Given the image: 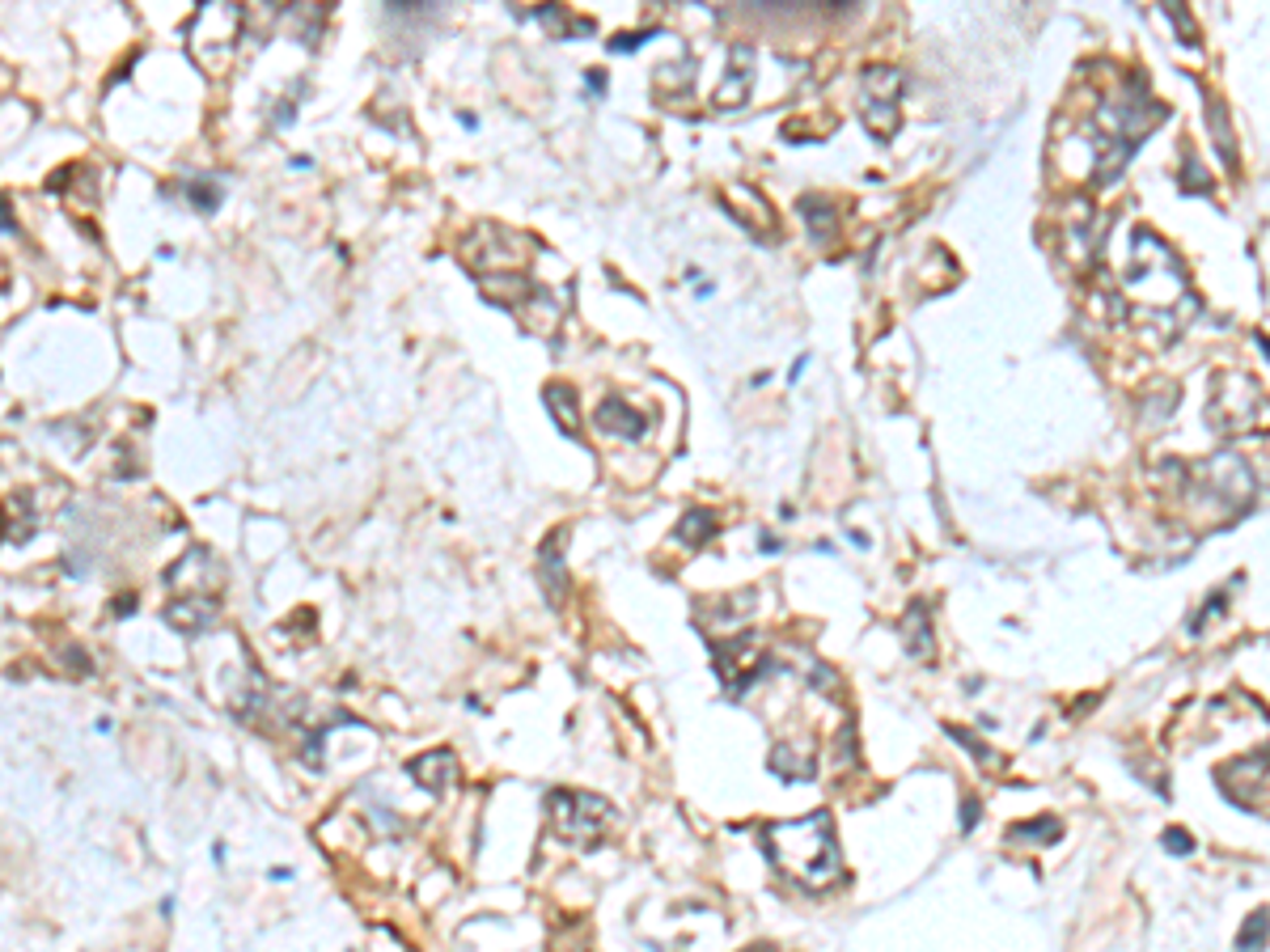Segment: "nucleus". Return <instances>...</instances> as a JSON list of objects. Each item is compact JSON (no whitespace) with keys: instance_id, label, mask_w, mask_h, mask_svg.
Segmentation results:
<instances>
[{"instance_id":"1","label":"nucleus","mask_w":1270,"mask_h":952,"mask_svg":"<svg viewBox=\"0 0 1270 952\" xmlns=\"http://www.w3.org/2000/svg\"><path fill=\"white\" fill-rule=\"evenodd\" d=\"M1123 293L1140 309H1148L1169 335H1177L1198 314V297L1190 293L1186 268L1152 229L1131 233V268L1123 276Z\"/></svg>"},{"instance_id":"2","label":"nucleus","mask_w":1270,"mask_h":952,"mask_svg":"<svg viewBox=\"0 0 1270 952\" xmlns=\"http://www.w3.org/2000/svg\"><path fill=\"white\" fill-rule=\"evenodd\" d=\"M758 843L766 859L775 863V872L797 880L801 889H830L843 880V855L830 813H805L787 817V822H766L758 830Z\"/></svg>"},{"instance_id":"3","label":"nucleus","mask_w":1270,"mask_h":952,"mask_svg":"<svg viewBox=\"0 0 1270 952\" xmlns=\"http://www.w3.org/2000/svg\"><path fill=\"white\" fill-rule=\"evenodd\" d=\"M1181 492H1186L1190 513L1198 517H1241L1254 500V474L1245 466V457L1233 449H1220L1207 461L1186 470L1181 479Z\"/></svg>"},{"instance_id":"4","label":"nucleus","mask_w":1270,"mask_h":952,"mask_svg":"<svg viewBox=\"0 0 1270 952\" xmlns=\"http://www.w3.org/2000/svg\"><path fill=\"white\" fill-rule=\"evenodd\" d=\"M1207 419L1220 436H1245V432H1266L1270 428V398L1262 386L1245 373H1220L1211 386Z\"/></svg>"},{"instance_id":"5","label":"nucleus","mask_w":1270,"mask_h":952,"mask_svg":"<svg viewBox=\"0 0 1270 952\" xmlns=\"http://www.w3.org/2000/svg\"><path fill=\"white\" fill-rule=\"evenodd\" d=\"M546 813H551V834L576 851H589L610 830V822H615V805L606 796L572 791V787H559L546 796Z\"/></svg>"},{"instance_id":"6","label":"nucleus","mask_w":1270,"mask_h":952,"mask_svg":"<svg viewBox=\"0 0 1270 952\" xmlns=\"http://www.w3.org/2000/svg\"><path fill=\"white\" fill-rule=\"evenodd\" d=\"M237 26H242V9L237 5H200V13H195L191 26H187L195 60H200L204 69H221L233 51Z\"/></svg>"},{"instance_id":"7","label":"nucleus","mask_w":1270,"mask_h":952,"mask_svg":"<svg viewBox=\"0 0 1270 952\" xmlns=\"http://www.w3.org/2000/svg\"><path fill=\"white\" fill-rule=\"evenodd\" d=\"M712 656H716V673H720V681H725L729 699H741L766 673V648L758 644V635L725 639V644L712 648Z\"/></svg>"},{"instance_id":"8","label":"nucleus","mask_w":1270,"mask_h":952,"mask_svg":"<svg viewBox=\"0 0 1270 952\" xmlns=\"http://www.w3.org/2000/svg\"><path fill=\"white\" fill-rule=\"evenodd\" d=\"M1220 779H1237V783H1224V796L1241 809H1258V791L1270 787V749H1258L1250 758H1237L1220 770Z\"/></svg>"},{"instance_id":"9","label":"nucleus","mask_w":1270,"mask_h":952,"mask_svg":"<svg viewBox=\"0 0 1270 952\" xmlns=\"http://www.w3.org/2000/svg\"><path fill=\"white\" fill-rule=\"evenodd\" d=\"M766 770H771L775 779H783V783H809L818 774V754H814V745H809V741H801V745L779 741L771 754H766Z\"/></svg>"},{"instance_id":"10","label":"nucleus","mask_w":1270,"mask_h":952,"mask_svg":"<svg viewBox=\"0 0 1270 952\" xmlns=\"http://www.w3.org/2000/svg\"><path fill=\"white\" fill-rule=\"evenodd\" d=\"M407 774L415 783H420L424 791H445V787H453L457 783V754L453 749H428V754H420V758H411L407 762Z\"/></svg>"},{"instance_id":"11","label":"nucleus","mask_w":1270,"mask_h":952,"mask_svg":"<svg viewBox=\"0 0 1270 952\" xmlns=\"http://www.w3.org/2000/svg\"><path fill=\"white\" fill-rule=\"evenodd\" d=\"M594 424L602 432L623 436V440H644V432H648V419L640 411H631L623 398H602V407L594 411Z\"/></svg>"},{"instance_id":"12","label":"nucleus","mask_w":1270,"mask_h":952,"mask_svg":"<svg viewBox=\"0 0 1270 952\" xmlns=\"http://www.w3.org/2000/svg\"><path fill=\"white\" fill-rule=\"evenodd\" d=\"M729 60H733V73L725 77V85H720V94H716V106H720V110H737L741 102L750 98V85H754V73H750L754 51L746 47V42H737V47L729 51Z\"/></svg>"},{"instance_id":"13","label":"nucleus","mask_w":1270,"mask_h":952,"mask_svg":"<svg viewBox=\"0 0 1270 952\" xmlns=\"http://www.w3.org/2000/svg\"><path fill=\"white\" fill-rule=\"evenodd\" d=\"M166 623L170 627H179L183 635H200V631H208L212 623H216V597H179V602H170L166 606Z\"/></svg>"},{"instance_id":"14","label":"nucleus","mask_w":1270,"mask_h":952,"mask_svg":"<svg viewBox=\"0 0 1270 952\" xmlns=\"http://www.w3.org/2000/svg\"><path fill=\"white\" fill-rule=\"evenodd\" d=\"M897 635H903V644H907V652H911L915 660H928V656H932L936 635H932L928 606H924V602H911V610L903 614V623H897Z\"/></svg>"},{"instance_id":"15","label":"nucleus","mask_w":1270,"mask_h":952,"mask_svg":"<svg viewBox=\"0 0 1270 952\" xmlns=\"http://www.w3.org/2000/svg\"><path fill=\"white\" fill-rule=\"evenodd\" d=\"M864 98L868 102H893L897 106V98H903V90H907V77L897 73V69H889V64H872V69H864Z\"/></svg>"},{"instance_id":"16","label":"nucleus","mask_w":1270,"mask_h":952,"mask_svg":"<svg viewBox=\"0 0 1270 952\" xmlns=\"http://www.w3.org/2000/svg\"><path fill=\"white\" fill-rule=\"evenodd\" d=\"M546 407H551L555 424L567 432V436H580V407H576V390L572 386H546Z\"/></svg>"},{"instance_id":"17","label":"nucleus","mask_w":1270,"mask_h":952,"mask_svg":"<svg viewBox=\"0 0 1270 952\" xmlns=\"http://www.w3.org/2000/svg\"><path fill=\"white\" fill-rule=\"evenodd\" d=\"M716 529H720L716 513H708V508H691V513H682V521H677L673 538L686 542V546H708L716 538Z\"/></svg>"},{"instance_id":"18","label":"nucleus","mask_w":1270,"mask_h":952,"mask_svg":"<svg viewBox=\"0 0 1270 952\" xmlns=\"http://www.w3.org/2000/svg\"><path fill=\"white\" fill-rule=\"evenodd\" d=\"M797 208H801L805 225H809V237H814V241H830V233H835V208H830V199L805 195Z\"/></svg>"},{"instance_id":"19","label":"nucleus","mask_w":1270,"mask_h":952,"mask_svg":"<svg viewBox=\"0 0 1270 952\" xmlns=\"http://www.w3.org/2000/svg\"><path fill=\"white\" fill-rule=\"evenodd\" d=\"M563 538L567 534L559 529V534H551L542 546V585L551 593V602H559V593H563Z\"/></svg>"},{"instance_id":"20","label":"nucleus","mask_w":1270,"mask_h":952,"mask_svg":"<svg viewBox=\"0 0 1270 952\" xmlns=\"http://www.w3.org/2000/svg\"><path fill=\"white\" fill-rule=\"evenodd\" d=\"M1207 127H1211V136H1215V148H1220L1224 166H1229V170H1237V148H1233V127H1229V110H1224V102H1215V98H1211V106H1207Z\"/></svg>"},{"instance_id":"21","label":"nucleus","mask_w":1270,"mask_h":952,"mask_svg":"<svg viewBox=\"0 0 1270 952\" xmlns=\"http://www.w3.org/2000/svg\"><path fill=\"white\" fill-rule=\"evenodd\" d=\"M860 115H864V127H868L877 140H889L893 131H897V106H893V102H868V98H864Z\"/></svg>"},{"instance_id":"22","label":"nucleus","mask_w":1270,"mask_h":952,"mask_svg":"<svg viewBox=\"0 0 1270 952\" xmlns=\"http://www.w3.org/2000/svg\"><path fill=\"white\" fill-rule=\"evenodd\" d=\"M1059 834H1063V826L1055 822V817H1038V822L1013 826V830H1009V843H1021V838H1029L1034 847H1050V843H1059Z\"/></svg>"},{"instance_id":"23","label":"nucleus","mask_w":1270,"mask_h":952,"mask_svg":"<svg viewBox=\"0 0 1270 952\" xmlns=\"http://www.w3.org/2000/svg\"><path fill=\"white\" fill-rule=\"evenodd\" d=\"M1270 944V911H1254L1237 932V952H1262Z\"/></svg>"},{"instance_id":"24","label":"nucleus","mask_w":1270,"mask_h":952,"mask_svg":"<svg viewBox=\"0 0 1270 952\" xmlns=\"http://www.w3.org/2000/svg\"><path fill=\"white\" fill-rule=\"evenodd\" d=\"M187 195H191V204L200 208V212H212L216 204H221V191H216L212 183H204V179H191V183H187Z\"/></svg>"},{"instance_id":"25","label":"nucleus","mask_w":1270,"mask_h":952,"mask_svg":"<svg viewBox=\"0 0 1270 952\" xmlns=\"http://www.w3.org/2000/svg\"><path fill=\"white\" fill-rule=\"evenodd\" d=\"M1224 606H1229V593H1211L1207 602L1198 606V618H1190V635H1198V631L1207 627V623H1211V618H1215V614H1220Z\"/></svg>"},{"instance_id":"26","label":"nucleus","mask_w":1270,"mask_h":952,"mask_svg":"<svg viewBox=\"0 0 1270 952\" xmlns=\"http://www.w3.org/2000/svg\"><path fill=\"white\" fill-rule=\"evenodd\" d=\"M1165 13H1169V21H1177V30H1181V42H1198L1194 17H1190V9H1186V5H1169Z\"/></svg>"},{"instance_id":"27","label":"nucleus","mask_w":1270,"mask_h":952,"mask_svg":"<svg viewBox=\"0 0 1270 952\" xmlns=\"http://www.w3.org/2000/svg\"><path fill=\"white\" fill-rule=\"evenodd\" d=\"M949 733H953V737H957L961 745H970V754H974V758H978L982 766H999V758H991V754H987V745H982V741H974V737L966 733V728H949Z\"/></svg>"},{"instance_id":"28","label":"nucleus","mask_w":1270,"mask_h":952,"mask_svg":"<svg viewBox=\"0 0 1270 952\" xmlns=\"http://www.w3.org/2000/svg\"><path fill=\"white\" fill-rule=\"evenodd\" d=\"M1198 162H1194V152H1186V170H1181V191H1207V179H1198Z\"/></svg>"},{"instance_id":"29","label":"nucleus","mask_w":1270,"mask_h":952,"mask_svg":"<svg viewBox=\"0 0 1270 952\" xmlns=\"http://www.w3.org/2000/svg\"><path fill=\"white\" fill-rule=\"evenodd\" d=\"M1165 847H1169L1173 855H1190V851H1194V838H1190L1186 830L1173 826V830H1165Z\"/></svg>"},{"instance_id":"30","label":"nucleus","mask_w":1270,"mask_h":952,"mask_svg":"<svg viewBox=\"0 0 1270 952\" xmlns=\"http://www.w3.org/2000/svg\"><path fill=\"white\" fill-rule=\"evenodd\" d=\"M648 42V30H640V34H619V38H610V51H635V47H644Z\"/></svg>"},{"instance_id":"31","label":"nucleus","mask_w":1270,"mask_h":952,"mask_svg":"<svg viewBox=\"0 0 1270 952\" xmlns=\"http://www.w3.org/2000/svg\"><path fill=\"white\" fill-rule=\"evenodd\" d=\"M974 826H978V801L961 805V830H974Z\"/></svg>"},{"instance_id":"32","label":"nucleus","mask_w":1270,"mask_h":952,"mask_svg":"<svg viewBox=\"0 0 1270 952\" xmlns=\"http://www.w3.org/2000/svg\"><path fill=\"white\" fill-rule=\"evenodd\" d=\"M585 81H589V90H598V94L606 90V73H602V69H589V73H585Z\"/></svg>"},{"instance_id":"33","label":"nucleus","mask_w":1270,"mask_h":952,"mask_svg":"<svg viewBox=\"0 0 1270 952\" xmlns=\"http://www.w3.org/2000/svg\"><path fill=\"white\" fill-rule=\"evenodd\" d=\"M746 952H775L771 944H754V948H746Z\"/></svg>"},{"instance_id":"34","label":"nucleus","mask_w":1270,"mask_h":952,"mask_svg":"<svg viewBox=\"0 0 1270 952\" xmlns=\"http://www.w3.org/2000/svg\"><path fill=\"white\" fill-rule=\"evenodd\" d=\"M1262 343V351H1266V360H1270V339H1258Z\"/></svg>"}]
</instances>
